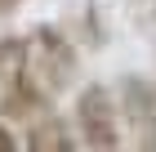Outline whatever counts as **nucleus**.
<instances>
[{"mask_svg": "<svg viewBox=\"0 0 156 152\" xmlns=\"http://www.w3.org/2000/svg\"><path fill=\"white\" fill-rule=\"evenodd\" d=\"M72 121H76V134H80V143L89 152H120V143H125L120 103H116V94H107L103 85H85L76 94Z\"/></svg>", "mask_w": 156, "mask_h": 152, "instance_id": "obj_1", "label": "nucleus"}, {"mask_svg": "<svg viewBox=\"0 0 156 152\" xmlns=\"http://www.w3.org/2000/svg\"><path fill=\"white\" fill-rule=\"evenodd\" d=\"M120 125L134 152H156V85L147 76H125L120 81Z\"/></svg>", "mask_w": 156, "mask_h": 152, "instance_id": "obj_2", "label": "nucleus"}, {"mask_svg": "<svg viewBox=\"0 0 156 152\" xmlns=\"http://www.w3.org/2000/svg\"><path fill=\"white\" fill-rule=\"evenodd\" d=\"M27 49H31V67H36L40 85H62L76 76V54L67 40H58V32H49V27H40L31 40H27Z\"/></svg>", "mask_w": 156, "mask_h": 152, "instance_id": "obj_3", "label": "nucleus"}, {"mask_svg": "<svg viewBox=\"0 0 156 152\" xmlns=\"http://www.w3.org/2000/svg\"><path fill=\"white\" fill-rule=\"evenodd\" d=\"M23 148H27V152H76V139H72V130H67V121H62V117L40 112V117L27 121Z\"/></svg>", "mask_w": 156, "mask_h": 152, "instance_id": "obj_4", "label": "nucleus"}, {"mask_svg": "<svg viewBox=\"0 0 156 152\" xmlns=\"http://www.w3.org/2000/svg\"><path fill=\"white\" fill-rule=\"evenodd\" d=\"M0 152H23V143H18V134H13L5 121H0Z\"/></svg>", "mask_w": 156, "mask_h": 152, "instance_id": "obj_5", "label": "nucleus"}, {"mask_svg": "<svg viewBox=\"0 0 156 152\" xmlns=\"http://www.w3.org/2000/svg\"><path fill=\"white\" fill-rule=\"evenodd\" d=\"M18 5H23V0H0V18H5V13H13Z\"/></svg>", "mask_w": 156, "mask_h": 152, "instance_id": "obj_6", "label": "nucleus"}]
</instances>
